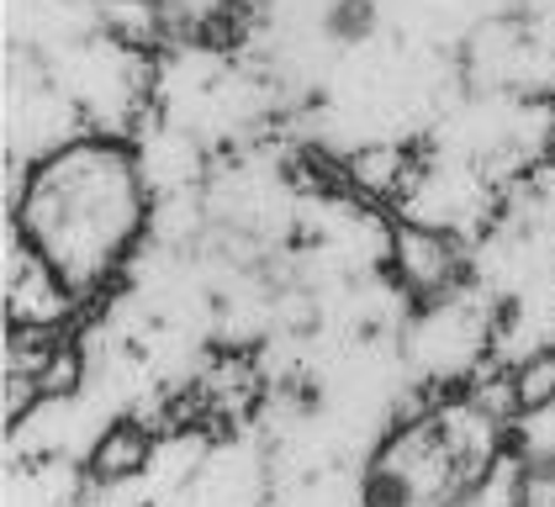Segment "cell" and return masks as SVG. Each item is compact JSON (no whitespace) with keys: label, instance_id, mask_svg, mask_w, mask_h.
<instances>
[{"label":"cell","instance_id":"1","mask_svg":"<svg viewBox=\"0 0 555 507\" xmlns=\"http://www.w3.org/2000/svg\"><path fill=\"white\" fill-rule=\"evenodd\" d=\"M16 233L64 296L95 291L143 233V180L128 148L80 138L27 169Z\"/></svg>","mask_w":555,"mask_h":507},{"label":"cell","instance_id":"2","mask_svg":"<svg viewBox=\"0 0 555 507\" xmlns=\"http://www.w3.org/2000/svg\"><path fill=\"white\" fill-rule=\"evenodd\" d=\"M498 418L481 407H439L386 433L360 476V507H470L498 465Z\"/></svg>","mask_w":555,"mask_h":507},{"label":"cell","instance_id":"3","mask_svg":"<svg viewBox=\"0 0 555 507\" xmlns=\"http://www.w3.org/2000/svg\"><path fill=\"white\" fill-rule=\"evenodd\" d=\"M149 455H154V439H149L143 422H112L90 450V476L95 481H128L149 465Z\"/></svg>","mask_w":555,"mask_h":507},{"label":"cell","instance_id":"4","mask_svg":"<svg viewBox=\"0 0 555 507\" xmlns=\"http://www.w3.org/2000/svg\"><path fill=\"white\" fill-rule=\"evenodd\" d=\"M323 32L344 48L365 42L376 32V0H328V16H323Z\"/></svg>","mask_w":555,"mask_h":507},{"label":"cell","instance_id":"5","mask_svg":"<svg viewBox=\"0 0 555 507\" xmlns=\"http://www.w3.org/2000/svg\"><path fill=\"white\" fill-rule=\"evenodd\" d=\"M555 396V354L545 360H534L524 376H518V407H540V402H551Z\"/></svg>","mask_w":555,"mask_h":507},{"label":"cell","instance_id":"6","mask_svg":"<svg viewBox=\"0 0 555 507\" xmlns=\"http://www.w3.org/2000/svg\"><path fill=\"white\" fill-rule=\"evenodd\" d=\"M75 380H80V360H75V349H69V343H59V349H53V365H48V370H38V380H33V386H38V391H48V396H59V391H69Z\"/></svg>","mask_w":555,"mask_h":507},{"label":"cell","instance_id":"7","mask_svg":"<svg viewBox=\"0 0 555 507\" xmlns=\"http://www.w3.org/2000/svg\"><path fill=\"white\" fill-rule=\"evenodd\" d=\"M518 507H555V465H534L518 486Z\"/></svg>","mask_w":555,"mask_h":507}]
</instances>
